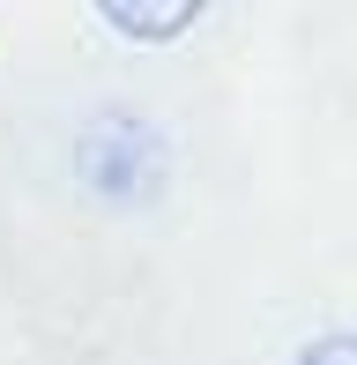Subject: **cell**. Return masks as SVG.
I'll list each match as a JSON object with an SVG mask.
<instances>
[{
	"instance_id": "cell-1",
	"label": "cell",
	"mask_w": 357,
	"mask_h": 365,
	"mask_svg": "<svg viewBox=\"0 0 357 365\" xmlns=\"http://www.w3.org/2000/svg\"><path fill=\"white\" fill-rule=\"evenodd\" d=\"M75 179L112 209H149L171 179V142L149 112H127V105H105L82 120L75 135Z\"/></svg>"
},
{
	"instance_id": "cell-2",
	"label": "cell",
	"mask_w": 357,
	"mask_h": 365,
	"mask_svg": "<svg viewBox=\"0 0 357 365\" xmlns=\"http://www.w3.org/2000/svg\"><path fill=\"white\" fill-rule=\"evenodd\" d=\"M97 15H105L119 38H178V30L201 23V8H193V0H186V8H164V15H142V8H97Z\"/></svg>"
},
{
	"instance_id": "cell-3",
	"label": "cell",
	"mask_w": 357,
	"mask_h": 365,
	"mask_svg": "<svg viewBox=\"0 0 357 365\" xmlns=\"http://www.w3.org/2000/svg\"><path fill=\"white\" fill-rule=\"evenodd\" d=\"M290 365H357V328H320V336H305Z\"/></svg>"
}]
</instances>
